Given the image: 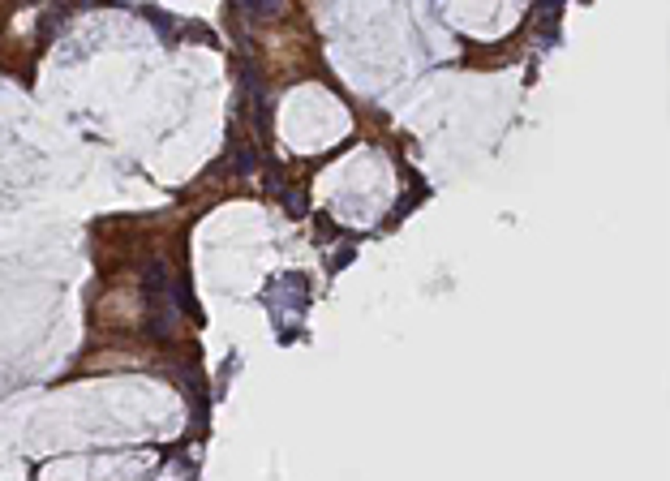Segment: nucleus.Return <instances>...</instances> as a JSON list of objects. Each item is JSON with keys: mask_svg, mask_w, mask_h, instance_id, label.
I'll list each match as a JSON object with an SVG mask.
<instances>
[{"mask_svg": "<svg viewBox=\"0 0 670 481\" xmlns=\"http://www.w3.org/2000/svg\"><path fill=\"white\" fill-rule=\"evenodd\" d=\"M245 9L254 18H279L284 13V0H245Z\"/></svg>", "mask_w": 670, "mask_h": 481, "instance_id": "nucleus-1", "label": "nucleus"}]
</instances>
